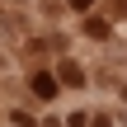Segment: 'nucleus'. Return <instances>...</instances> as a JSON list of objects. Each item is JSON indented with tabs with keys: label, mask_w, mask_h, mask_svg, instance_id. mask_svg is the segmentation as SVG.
<instances>
[{
	"label": "nucleus",
	"mask_w": 127,
	"mask_h": 127,
	"mask_svg": "<svg viewBox=\"0 0 127 127\" xmlns=\"http://www.w3.org/2000/svg\"><path fill=\"white\" fill-rule=\"evenodd\" d=\"M33 94H38V99H52V94H57V80H52V71H38V75H33Z\"/></svg>",
	"instance_id": "1"
},
{
	"label": "nucleus",
	"mask_w": 127,
	"mask_h": 127,
	"mask_svg": "<svg viewBox=\"0 0 127 127\" xmlns=\"http://www.w3.org/2000/svg\"><path fill=\"white\" fill-rule=\"evenodd\" d=\"M61 80H66V85H85V75H80V66H75V61H66V66H61Z\"/></svg>",
	"instance_id": "2"
},
{
	"label": "nucleus",
	"mask_w": 127,
	"mask_h": 127,
	"mask_svg": "<svg viewBox=\"0 0 127 127\" xmlns=\"http://www.w3.org/2000/svg\"><path fill=\"white\" fill-rule=\"evenodd\" d=\"M71 5H75V9H90V5H94V0H71Z\"/></svg>",
	"instance_id": "3"
},
{
	"label": "nucleus",
	"mask_w": 127,
	"mask_h": 127,
	"mask_svg": "<svg viewBox=\"0 0 127 127\" xmlns=\"http://www.w3.org/2000/svg\"><path fill=\"white\" fill-rule=\"evenodd\" d=\"M94 127H113V123H108V118H94Z\"/></svg>",
	"instance_id": "4"
},
{
	"label": "nucleus",
	"mask_w": 127,
	"mask_h": 127,
	"mask_svg": "<svg viewBox=\"0 0 127 127\" xmlns=\"http://www.w3.org/2000/svg\"><path fill=\"white\" fill-rule=\"evenodd\" d=\"M123 94H127V90H123Z\"/></svg>",
	"instance_id": "5"
}]
</instances>
